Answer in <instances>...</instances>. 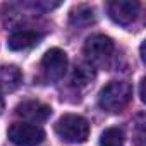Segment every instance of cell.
Wrapping results in <instances>:
<instances>
[{
    "instance_id": "cell-9",
    "label": "cell",
    "mask_w": 146,
    "mask_h": 146,
    "mask_svg": "<svg viewBox=\"0 0 146 146\" xmlns=\"http://www.w3.org/2000/svg\"><path fill=\"white\" fill-rule=\"evenodd\" d=\"M23 83V74L16 65H0V93H12Z\"/></svg>"
},
{
    "instance_id": "cell-5",
    "label": "cell",
    "mask_w": 146,
    "mask_h": 146,
    "mask_svg": "<svg viewBox=\"0 0 146 146\" xmlns=\"http://www.w3.org/2000/svg\"><path fill=\"white\" fill-rule=\"evenodd\" d=\"M9 139L16 146H36L45 139V132L41 127L28 122H16L7 131Z\"/></svg>"
},
{
    "instance_id": "cell-2",
    "label": "cell",
    "mask_w": 146,
    "mask_h": 146,
    "mask_svg": "<svg viewBox=\"0 0 146 146\" xmlns=\"http://www.w3.org/2000/svg\"><path fill=\"white\" fill-rule=\"evenodd\" d=\"M55 132L60 139L72 144H81L90 137V122L76 113H65L55 124Z\"/></svg>"
},
{
    "instance_id": "cell-1",
    "label": "cell",
    "mask_w": 146,
    "mask_h": 146,
    "mask_svg": "<svg viewBox=\"0 0 146 146\" xmlns=\"http://www.w3.org/2000/svg\"><path fill=\"white\" fill-rule=\"evenodd\" d=\"M132 98V86L125 81H112L108 83L98 96V105L112 113L122 112Z\"/></svg>"
},
{
    "instance_id": "cell-3",
    "label": "cell",
    "mask_w": 146,
    "mask_h": 146,
    "mask_svg": "<svg viewBox=\"0 0 146 146\" xmlns=\"http://www.w3.org/2000/svg\"><path fill=\"white\" fill-rule=\"evenodd\" d=\"M67 55L60 48H50L41 58V74L46 81L55 83L64 78L67 70Z\"/></svg>"
},
{
    "instance_id": "cell-8",
    "label": "cell",
    "mask_w": 146,
    "mask_h": 146,
    "mask_svg": "<svg viewBox=\"0 0 146 146\" xmlns=\"http://www.w3.org/2000/svg\"><path fill=\"white\" fill-rule=\"evenodd\" d=\"M43 38V33H38L35 29H21V31H16L9 36V48L11 50H26V48H31L35 45L40 43V40Z\"/></svg>"
},
{
    "instance_id": "cell-13",
    "label": "cell",
    "mask_w": 146,
    "mask_h": 146,
    "mask_svg": "<svg viewBox=\"0 0 146 146\" xmlns=\"http://www.w3.org/2000/svg\"><path fill=\"white\" fill-rule=\"evenodd\" d=\"M139 98H141V102H144V79H141V88H139Z\"/></svg>"
},
{
    "instance_id": "cell-6",
    "label": "cell",
    "mask_w": 146,
    "mask_h": 146,
    "mask_svg": "<svg viewBox=\"0 0 146 146\" xmlns=\"http://www.w3.org/2000/svg\"><path fill=\"white\" fill-rule=\"evenodd\" d=\"M16 113L28 124H41L52 115V108L46 103L36 102V100H28L23 102L16 107Z\"/></svg>"
},
{
    "instance_id": "cell-10",
    "label": "cell",
    "mask_w": 146,
    "mask_h": 146,
    "mask_svg": "<svg viewBox=\"0 0 146 146\" xmlns=\"http://www.w3.org/2000/svg\"><path fill=\"white\" fill-rule=\"evenodd\" d=\"M69 23L70 26H74V28H86L90 24L95 23V11L93 7L90 5H78L72 9L70 16H69Z\"/></svg>"
},
{
    "instance_id": "cell-14",
    "label": "cell",
    "mask_w": 146,
    "mask_h": 146,
    "mask_svg": "<svg viewBox=\"0 0 146 146\" xmlns=\"http://www.w3.org/2000/svg\"><path fill=\"white\" fill-rule=\"evenodd\" d=\"M2 110H4V100H2V96H0V113H2Z\"/></svg>"
},
{
    "instance_id": "cell-4",
    "label": "cell",
    "mask_w": 146,
    "mask_h": 146,
    "mask_svg": "<svg viewBox=\"0 0 146 146\" xmlns=\"http://www.w3.org/2000/svg\"><path fill=\"white\" fill-rule=\"evenodd\" d=\"M115 50L113 40L105 36V35H93L86 40L83 52L86 55V58L93 64H103L105 60H108L112 57Z\"/></svg>"
},
{
    "instance_id": "cell-11",
    "label": "cell",
    "mask_w": 146,
    "mask_h": 146,
    "mask_svg": "<svg viewBox=\"0 0 146 146\" xmlns=\"http://www.w3.org/2000/svg\"><path fill=\"white\" fill-rule=\"evenodd\" d=\"M95 79V69L91 64H78L72 72V84L78 88L88 86Z\"/></svg>"
},
{
    "instance_id": "cell-12",
    "label": "cell",
    "mask_w": 146,
    "mask_h": 146,
    "mask_svg": "<svg viewBox=\"0 0 146 146\" xmlns=\"http://www.w3.org/2000/svg\"><path fill=\"white\" fill-rule=\"evenodd\" d=\"M100 146H124V132L119 127H108L102 132Z\"/></svg>"
},
{
    "instance_id": "cell-7",
    "label": "cell",
    "mask_w": 146,
    "mask_h": 146,
    "mask_svg": "<svg viewBox=\"0 0 146 146\" xmlns=\"http://www.w3.org/2000/svg\"><path fill=\"white\" fill-rule=\"evenodd\" d=\"M139 4L131 0H115L108 4V16L120 26H129L137 19Z\"/></svg>"
}]
</instances>
